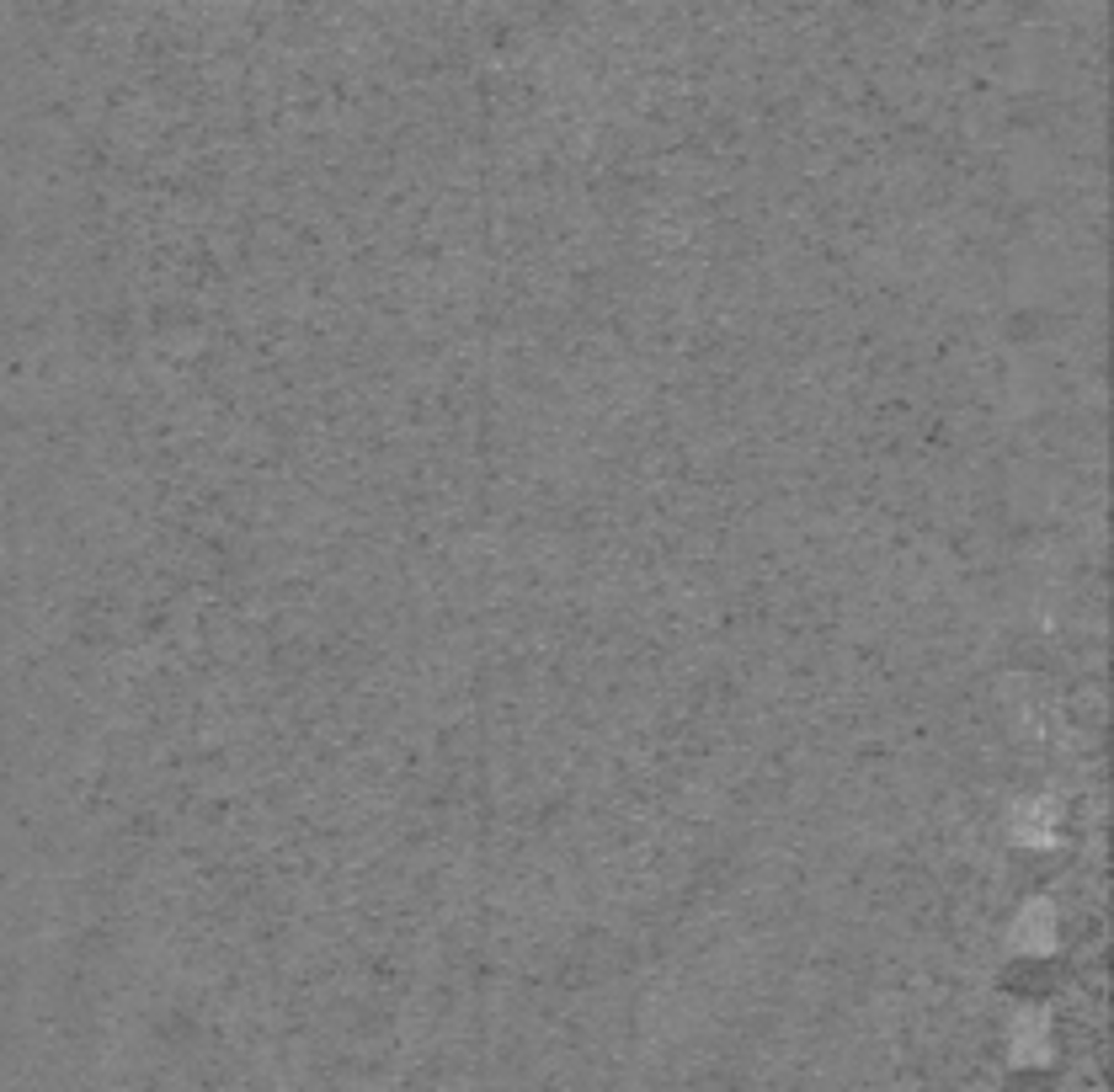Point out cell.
Masks as SVG:
<instances>
[{
	"label": "cell",
	"mask_w": 1114,
	"mask_h": 1092,
	"mask_svg": "<svg viewBox=\"0 0 1114 1092\" xmlns=\"http://www.w3.org/2000/svg\"><path fill=\"white\" fill-rule=\"evenodd\" d=\"M1040 1045H1045V1018L1040 1012H1018L1013 1018V1050L1018 1056H1040Z\"/></svg>",
	"instance_id": "1"
},
{
	"label": "cell",
	"mask_w": 1114,
	"mask_h": 1092,
	"mask_svg": "<svg viewBox=\"0 0 1114 1092\" xmlns=\"http://www.w3.org/2000/svg\"><path fill=\"white\" fill-rule=\"evenodd\" d=\"M1013 932H1018V938H1024V932H1034L1029 949H1045V943H1051V906H1029V912L1018 917Z\"/></svg>",
	"instance_id": "2"
}]
</instances>
